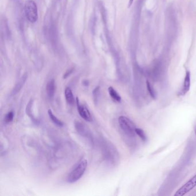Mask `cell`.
<instances>
[{
  "instance_id": "cell-14",
  "label": "cell",
  "mask_w": 196,
  "mask_h": 196,
  "mask_svg": "<svg viewBox=\"0 0 196 196\" xmlns=\"http://www.w3.org/2000/svg\"><path fill=\"white\" fill-rule=\"evenodd\" d=\"M135 131H136V135H138L143 142H146L147 140V136L143 129L140 128H136Z\"/></svg>"
},
{
  "instance_id": "cell-3",
  "label": "cell",
  "mask_w": 196,
  "mask_h": 196,
  "mask_svg": "<svg viewBox=\"0 0 196 196\" xmlns=\"http://www.w3.org/2000/svg\"><path fill=\"white\" fill-rule=\"evenodd\" d=\"M24 9L28 20L30 23H35L38 19V10L35 1L33 0H27L24 5Z\"/></svg>"
},
{
  "instance_id": "cell-17",
  "label": "cell",
  "mask_w": 196,
  "mask_h": 196,
  "mask_svg": "<svg viewBox=\"0 0 196 196\" xmlns=\"http://www.w3.org/2000/svg\"><path fill=\"white\" fill-rule=\"evenodd\" d=\"M72 71H73V70L71 69V70H68L66 73H65V74L64 75V76H63V78H66L68 76L72 73Z\"/></svg>"
},
{
  "instance_id": "cell-19",
  "label": "cell",
  "mask_w": 196,
  "mask_h": 196,
  "mask_svg": "<svg viewBox=\"0 0 196 196\" xmlns=\"http://www.w3.org/2000/svg\"><path fill=\"white\" fill-rule=\"evenodd\" d=\"M133 2H134V0H129V4H128V7H130L132 4H133Z\"/></svg>"
},
{
  "instance_id": "cell-8",
  "label": "cell",
  "mask_w": 196,
  "mask_h": 196,
  "mask_svg": "<svg viewBox=\"0 0 196 196\" xmlns=\"http://www.w3.org/2000/svg\"><path fill=\"white\" fill-rule=\"evenodd\" d=\"M65 94V98H66L67 102L68 103L69 105H73L74 103V101H74V97L72 91L69 87H68V88H66Z\"/></svg>"
},
{
  "instance_id": "cell-1",
  "label": "cell",
  "mask_w": 196,
  "mask_h": 196,
  "mask_svg": "<svg viewBox=\"0 0 196 196\" xmlns=\"http://www.w3.org/2000/svg\"><path fill=\"white\" fill-rule=\"evenodd\" d=\"M119 124L125 135L134 137L136 135V125L129 118L121 116L119 118Z\"/></svg>"
},
{
  "instance_id": "cell-15",
  "label": "cell",
  "mask_w": 196,
  "mask_h": 196,
  "mask_svg": "<svg viewBox=\"0 0 196 196\" xmlns=\"http://www.w3.org/2000/svg\"><path fill=\"white\" fill-rule=\"evenodd\" d=\"M14 113L13 111L9 112L5 117V121L6 122H10L13 120Z\"/></svg>"
},
{
  "instance_id": "cell-20",
  "label": "cell",
  "mask_w": 196,
  "mask_h": 196,
  "mask_svg": "<svg viewBox=\"0 0 196 196\" xmlns=\"http://www.w3.org/2000/svg\"><path fill=\"white\" fill-rule=\"evenodd\" d=\"M195 135H196V127H195Z\"/></svg>"
},
{
  "instance_id": "cell-9",
  "label": "cell",
  "mask_w": 196,
  "mask_h": 196,
  "mask_svg": "<svg viewBox=\"0 0 196 196\" xmlns=\"http://www.w3.org/2000/svg\"><path fill=\"white\" fill-rule=\"evenodd\" d=\"M76 128L78 132L82 136L84 137H88L89 136L88 132L87 131V129L86 128V127L84 126V125L80 122H78L76 124Z\"/></svg>"
},
{
  "instance_id": "cell-18",
  "label": "cell",
  "mask_w": 196,
  "mask_h": 196,
  "mask_svg": "<svg viewBox=\"0 0 196 196\" xmlns=\"http://www.w3.org/2000/svg\"><path fill=\"white\" fill-rule=\"evenodd\" d=\"M83 84L84 86H88L89 85V82H88V81H84L83 82Z\"/></svg>"
},
{
  "instance_id": "cell-13",
  "label": "cell",
  "mask_w": 196,
  "mask_h": 196,
  "mask_svg": "<svg viewBox=\"0 0 196 196\" xmlns=\"http://www.w3.org/2000/svg\"><path fill=\"white\" fill-rule=\"evenodd\" d=\"M146 85H147V90H148V91L150 96L153 99H155V98H156V93H155V91H154V89H153V88L152 87L151 83H150V82L148 81H147V82H146Z\"/></svg>"
},
{
  "instance_id": "cell-4",
  "label": "cell",
  "mask_w": 196,
  "mask_h": 196,
  "mask_svg": "<svg viewBox=\"0 0 196 196\" xmlns=\"http://www.w3.org/2000/svg\"><path fill=\"white\" fill-rule=\"evenodd\" d=\"M196 186V175L185 183L181 188L178 189L174 196H183L188 193Z\"/></svg>"
},
{
  "instance_id": "cell-16",
  "label": "cell",
  "mask_w": 196,
  "mask_h": 196,
  "mask_svg": "<svg viewBox=\"0 0 196 196\" xmlns=\"http://www.w3.org/2000/svg\"><path fill=\"white\" fill-rule=\"evenodd\" d=\"M99 87L96 88L93 92V98L94 99V101H97L98 99V96L99 94Z\"/></svg>"
},
{
  "instance_id": "cell-2",
  "label": "cell",
  "mask_w": 196,
  "mask_h": 196,
  "mask_svg": "<svg viewBox=\"0 0 196 196\" xmlns=\"http://www.w3.org/2000/svg\"><path fill=\"white\" fill-rule=\"evenodd\" d=\"M87 165V160L85 159H82L68 175V182L74 183L79 180L85 173Z\"/></svg>"
},
{
  "instance_id": "cell-7",
  "label": "cell",
  "mask_w": 196,
  "mask_h": 196,
  "mask_svg": "<svg viewBox=\"0 0 196 196\" xmlns=\"http://www.w3.org/2000/svg\"><path fill=\"white\" fill-rule=\"evenodd\" d=\"M47 96L50 99L53 98L55 94V81L54 79H51L47 85Z\"/></svg>"
},
{
  "instance_id": "cell-10",
  "label": "cell",
  "mask_w": 196,
  "mask_h": 196,
  "mask_svg": "<svg viewBox=\"0 0 196 196\" xmlns=\"http://www.w3.org/2000/svg\"><path fill=\"white\" fill-rule=\"evenodd\" d=\"M108 92L110 96L112 97L113 100L117 102H120L121 100V97L119 94L113 88V87H109L108 88Z\"/></svg>"
},
{
  "instance_id": "cell-5",
  "label": "cell",
  "mask_w": 196,
  "mask_h": 196,
  "mask_svg": "<svg viewBox=\"0 0 196 196\" xmlns=\"http://www.w3.org/2000/svg\"><path fill=\"white\" fill-rule=\"evenodd\" d=\"M76 102L78 111L81 117L86 121H89V122L91 121L92 118L91 116V113L88 110V109L85 106L81 105L78 97H76Z\"/></svg>"
},
{
  "instance_id": "cell-12",
  "label": "cell",
  "mask_w": 196,
  "mask_h": 196,
  "mask_svg": "<svg viewBox=\"0 0 196 196\" xmlns=\"http://www.w3.org/2000/svg\"><path fill=\"white\" fill-rule=\"evenodd\" d=\"M48 116L50 118V119L52 120L53 122L56 124V125L59 126V127H62L63 125V122L60 121V120H59L53 114V112L51 109H48Z\"/></svg>"
},
{
  "instance_id": "cell-11",
  "label": "cell",
  "mask_w": 196,
  "mask_h": 196,
  "mask_svg": "<svg viewBox=\"0 0 196 196\" xmlns=\"http://www.w3.org/2000/svg\"><path fill=\"white\" fill-rule=\"evenodd\" d=\"M27 76L26 74L22 77V78L20 79L19 82L17 83V85H16L15 88L13 89V91H12L13 94H16L18 91H19L22 88L24 84L26 79H27Z\"/></svg>"
},
{
  "instance_id": "cell-6",
  "label": "cell",
  "mask_w": 196,
  "mask_h": 196,
  "mask_svg": "<svg viewBox=\"0 0 196 196\" xmlns=\"http://www.w3.org/2000/svg\"><path fill=\"white\" fill-rule=\"evenodd\" d=\"M190 88V73L188 71L186 73L185 77L184 79V82H183V86L182 88V90L181 91V94L185 95L186 93L188 92Z\"/></svg>"
}]
</instances>
